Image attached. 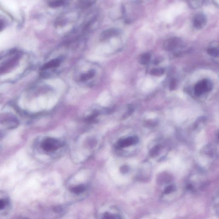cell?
I'll list each match as a JSON object with an SVG mask.
<instances>
[{"label":"cell","instance_id":"5bb4252c","mask_svg":"<svg viewBox=\"0 0 219 219\" xmlns=\"http://www.w3.org/2000/svg\"><path fill=\"white\" fill-rule=\"evenodd\" d=\"M95 74H96V71L94 70H90L87 73L81 75L80 80L82 82L88 81L93 78L95 76Z\"/></svg>","mask_w":219,"mask_h":219},{"label":"cell","instance_id":"30bf717a","mask_svg":"<svg viewBox=\"0 0 219 219\" xmlns=\"http://www.w3.org/2000/svg\"><path fill=\"white\" fill-rule=\"evenodd\" d=\"M118 34H119V31L116 29H114V28L107 29L104 31L101 35V41H105L112 37L116 36Z\"/></svg>","mask_w":219,"mask_h":219},{"label":"cell","instance_id":"e0dca14e","mask_svg":"<svg viewBox=\"0 0 219 219\" xmlns=\"http://www.w3.org/2000/svg\"><path fill=\"white\" fill-rule=\"evenodd\" d=\"M207 53L208 54L214 57H218L219 56V49L215 47L209 48L207 49Z\"/></svg>","mask_w":219,"mask_h":219},{"label":"cell","instance_id":"ac0fdd59","mask_svg":"<svg viewBox=\"0 0 219 219\" xmlns=\"http://www.w3.org/2000/svg\"><path fill=\"white\" fill-rule=\"evenodd\" d=\"M203 1H189L190 5L192 7L196 8L199 7L203 5Z\"/></svg>","mask_w":219,"mask_h":219},{"label":"cell","instance_id":"44dd1931","mask_svg":"<svg viewBox=\"0 0 219 219\" xmlns=\"http://www.w3.org/2000/svg\"><path fill=\"white\" fill-rule=\"evenodd\" d=\"M120 170L122 173H125L128 172V168L126 166H123V167H122Z\"/></svg>","mask_w":219,"mask_h":219},{"label":"cell","instance_id":"ffe728a7","mask_svg":"<svg viewBox=\"0 0 219 219\" xmlns=\"http://www.w3.org/2000/svg\"><path fill=\"white\" fill-rule=\"evenodd\" d=\"M176 86V81L174 78H173L171 80V82L169 85V88L171 90H173L175 89V86Z\"/></svg>","mask_w":219,"mask_h":219},{"label":"cell","instance_id":"9a60e30c","mask_svg":"<svg viewBox=\"0 0 219 219\" xmlns=\"http://www.w3.org/2000/svg\"><path fill=\"white\" fill-rule=\"evenodd\" d=\"M165 72V70L162 68H157L151 70L150 74L153 76H161Z\"/></svg>","mask_w":219,"mask_h":219},{"label":"cell","instance_id":"9c48e42d","mask_svg":"<svg viewBox=\"0 0 219 219\" xmlns=\"http://www.w3.org/2000/svg\"><path fill=\"white\" fill-rule=\"evenodd\" d=\"M138 142V138L136 136L129 137L123 139H120L117 143V146L120 148L128 147L136 144Z\"/></svg>","mask_w":219,"mask_h":219},{"label":"cell","instance_id":"8992f818","mask_svg":"<svg viewBox=\"0 0 219 219\" xmlns=\"http://www.w3.org/2000/svg\"><path fill=\"white\" fill-rule=\"evenodd\" d=\"M182 43V39L181 38L178 37L169 38L164 41L163 47L166 51H173L181 46Z\"/></svg>","mask_w":219,"mask_h":219},{"label":"cell","instance_id":"d6986e66","mask_svg":"<svg viewBox=\"0 0 219 219\" xmlns=\"http://www.w3.org/2000/svg\"><path fill=\"white\" fill-rule=\"evenodd\" d=\"M94 2L93 1H81V5H82V7H88V6L91 5Z\"/></svg>","mask_w":219,"mask_h":219},{"label":"cell","instance_id":"7c38bea8","mask_svg":"<svg viewBox=\"0 0 219 219\" xmlns=\"http://www.w3.org/2000/svg\"><path fill=\"white\" fill-rule=\"evenodd\" d=\"M86 187L85 185L84 184H79L71 188L70 191L71 193L75 195H79L86 191Z\"/></svg>","mask_w":219,"mask_h":219},{"label":"cell","instance_id":"cb8c5ba5","mask_svg":"<svg viewBox=\"0 0 219 219\" xmlns=\"http://www.w3.org/2000/svg\"><path fill=\"white\" fill-rule=\"evenodd\" d=\"M19 219H29L27 218H20Z\"/></svg>","mask_w":219,"mask_h":219},{"label":"cell","instance_id":"277c9868","mask_svg":"<svg viewBox=\"0 0 219 219\" xmlns=\"http://www.w3.org/2000/svg\"><path fill=\"white\" fill-rule=\"evenodd\" d=\"M61 142L53 138H47L43 140L41 146L43 150L47 152H52L56 150L61 146Z\"/></svg>","mask_w":219,"mask_h":219},{"label":"cell","instance_id":"3957f363","mask_svg":"<svg viewBox=\"0 0 219 219\" xmlns=\"http://www.w3.org/2000/svg\"><path fill=\"white\" fill-rule=\"evenodd\" d=\"M0 124H4L8 129H14L18 127L19 122L13 114L3 113L0 114Z\"/></svg>","mask_w":219,"mask_h":219},{"label":"cell","instance_id":"52a82bcc","mask_svg":"<svg viewBox=\"0 0 219 219\" xmlns=\"http://www.w3.org/2000/svg\"><path fill=\"white\" fill-rule=\"evenodd\" d=\"M98 219H122L119 212L115 208L102 212L98 217Z\"/></svg>","mask_w":219,"mask_h":219},{"label":"cell","instance_id":"ba28073f","mask_svg":"<svg viewBox=\"0 0 219 219\" xmlns=\"http://www.w3.org/2000/svg\"><path fill=\"white\" fill-rule=\"evenodd\" d=\"M207 18L203 14H198L194 16L193 19V25L197 29H201L205 26Z\"/></svg>","mask_w":219,"mask_h":219},{"label":"cell","instance_id":"2e32d148","mask_svg":"<svg viewBox=\"0 0 219 219\" xmlns=\"http://www.w3.org/2000/svg\"><path fill=\"white\" fill-rule=\"evenodd\" d=\"M65 3V1L62 0H55L51 1L48 3V6L52 8L58 7L63 5Z\"/></svg>","mask_w":219,"mask_h":219},{"label":"cell","instance_id":"603a6c76","mask_svg":"<svg viewBox=\"0 0 219 219\" xmlns=\"http://www.w3.org/2000/svg\"><path fill=\"white\" fill-rule=\"evenodd\" d=\"M5 135V132L3 131L0 130V141L3 138Z\"/></svg>","mask_w":219,"mask_h":219},{"label":"cell","instance_id":"7a4b0ae2","mask_svg":"<svg viewBox=\"0 0 219 219\" xmlns=\"http://www.w3.org/2000/svg\"><path fill=\"white\" fill-rule=\"evenodd\" d=\"M212 83L211 80L204 78L199 81L194 86V93L196 96H202L212 89Z\"/></svg>","mask_w":219,"mask_h":219},{"label":"cell","instance_id":"7402d4cb","mask_svg":"<svg viewBox=\"0 0 219 219\" xmlns=\"http://www.w3.org/2000/svg\"><path fill=\"white\" fill-rule=\"evenodd\" d=\"M4 25L5 24H4V22L1 19H0V31L3 29Z\"/></svg>","mask_w":219,"mask_h":219},{"label":"cell","instance_id":"4fadbf2b","mask_svg":"<svg viewBox=\"0 0 219 219\" xmlns=\"http://www.w3.org/2000/svg\"><path fill=\"white\" fill-rule=\"evenodd\" d=\"M151 56L148 53L143 54L140 55L139 59V61L140 64L142 65H145L149 64V63L150 61Z\"/></svg>","mask_w":219,"mask_h":219},{"label":"cell","instance_id":"8fae6325","mask_svg":"<svg viewBox=\"0 0 219 219\" xmlns=\"http://www.w3.org/2000/svg\"><path fill=\"white\" fill-rule=\"evenodd\" d=\"M61 58H55V59L49 61L43 65L41 68L42 70H46L49 69L55 68L59 67L61 63Z\"/></svg>","mask_w":219,"mask_h":219},{"label":"cell","instance_id":"6da1fadb","mask_svg":"<svg viewBox=\"0 0 219 219\" xmlns=\"http://www.w3.org/2000/svg\"><path fill=\"white\" fill-rule=\"evenodd\" d=\"M12 204L7 192L0 190V219L4 218L11 212Z\"/></svg>","mask_w":219,"mask_h":219},{"label":"cell","instance_id":"5b68a950","mask_svg":"<svg viewBox=\"0 0 219 219\" xmlns=\"http://www.w3.org/2000/svg\"><path fill=\"white\" fill-rule=\"evenodd\" d=\"M19 59L20 56L19 55L16 54L3 63L0 65V74L6 73L13 69L17 64Z\"/></svg>","mask_w":219,"mask_h":219}]
</instances>
